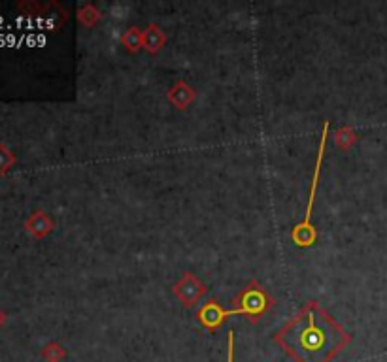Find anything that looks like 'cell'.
<instances>
[{
  "label": "cell",
  "instance_id": "cell-3",
  "mask_svg": "<svg viewBox=\"0 0 387 362\" xmlns=\"http://www.w3.org/2000/svg\"><path fill=\"white\" fill-rule=\"evenodd\" d=\"M327 132H329V123H325L323 132H321V140H319L318 158H316V168H314V178H312L310 193H308V208L304 213V219L298 225L293 228V241L298 248H310L318 240V232L312 225V210H314V202H316V193H318L319 185V173H321V162H323V155H325V143H327Z\"/></svg>",
  "mask_w": 387,
  "mask_h": 362
},
{
  "label": "cell",
  "instance_id": "cell-1",
  "mask_svg": "<svg viewBox=\"0 0 387 362\" xmlns=\"http://www.w3.org/2000/svg\"><path fill=\"white\" fill-rule=\"evenodd\" d=\"M274 339L296 362H331L349 343V334L316 302H308Z\"/></svg>",
  "mask_w": 387,
  "mask_h": 362
},
{
  "label": "cell",
  "instance_id": "cell-2",
  "mask_svg": "<svg viewBox=\"0 0 387 362\" xmlns=\"http://www.w3.org/2000/svg\"><path fill=\"white\" fill-rule=\"evenodd\" d=\"M236 308L223 309L215 302L204 304L198 311V321L204 324L206 328H218L223 321H227L233 315H248L251 323H255L259 317L265 313L266 309L272 306V298L265 293V289L259 283H250L242 293L235 298Z\"/></svg>",
  "mask_w": 387,
  "mask_h": 362
},
{
  "label": "cell",
  "instance_id": "cell-4",
  "mask_svg": "<svg viewBox=\"0 0 387 362\" xmlns=\"http://www.w3.org/2000/svg\"><path fill=\"white\" fill-rule=\"evenodd\" d=\"M228 347H227V362H235V332H228Z\"/></svg>",
  "mask_w": 387,
  "mask_h": 362
}]
</instances>
